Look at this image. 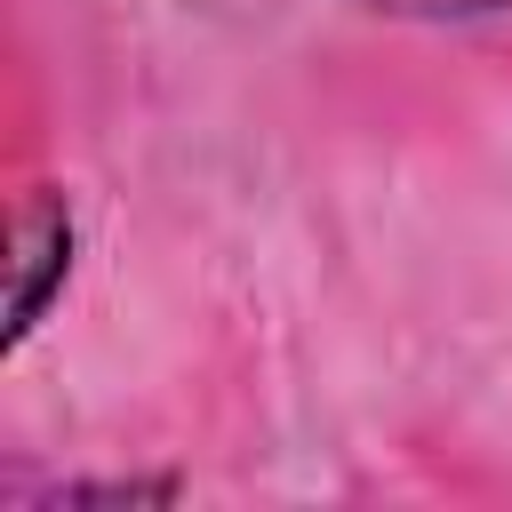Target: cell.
Listing matches in <instances>:
<instances>
[{
  "instance_id": "obj_1",
  "label": "cell",
  "mask_w": 512,
  "mask_h": 512,
  "mask_svg": "<svg viewBox=\"0 0 512 512\" xmlns=\"http://www.w3.org/2000/svg\"><path fill=\"white\" fill-rule=\"evenodd\" d=\"M64 248H72V224L48 192H32L16 208V304H8V336H24L48 304V280L64 272Z\"/></svg>"
},
{
  "instance_id": "obj_2",
  "label": "cell",
  "mask_w": 512,
  "mask_h": 512,
  "mask_svg": "<svg viewBox=\"0 0 512 512\" xmlns=\"http://www.w3.org/2000/svg\"><path fill=\"white\" fill-rule=\"evenodd\" d=\"M360 8H384V16H488V8H512V0H360Z\"/></svg>"
}]
</instances>
